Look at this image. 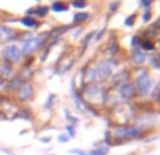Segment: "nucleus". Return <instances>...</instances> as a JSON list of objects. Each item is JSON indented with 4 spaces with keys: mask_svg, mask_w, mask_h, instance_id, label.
I'll use <instances>...</instances> for the list:
<instances>
[{
    "mask_svg": "<svg viewBox=\"0 0 160 155\" xmlns=\"http://www.w3.org/2000/svg\"><path fill=\"white\" fill-rule=\"evenodd\" d=\"M145 135V131L136 125H116L112 133V138H115L119 143L130 140H139Z\"/></svg>",
    "mask_w": 160,
    "mask_h": 155,
    "instance_id": "1",
    "label": "nucleus"
},
{
    "mask_svg": "<svg viewBox=\"0 0 160 155\" xmlns=\"http://www.w3.org/2000/svg\"><path fill=\"white\" fill-rule=\"evenodd\" d=\"M135 89L136 93H139V96H146L149 95V92L152 90V86H153V82H152V78L150 75L148 73L146 69L140 71L139 73L136 75V79H135Z\"/></svg>",
    "mask_w": 160,
    "mask_h": 155,
    "instance_id": "2",
    "label": "nucleus"
},
{
    "mask_svg": "<svg viewBox=\"0 0 160 155\" xmlns=\"http://www.w3.org/2000/svg\"><path fill=\"white\" fill-rule=\"evenodd\" d=\"M45 34H40V35L37 37H31L30 40H27V41H24V44H23V47H21L20 52L23 55H28V54H33V52H36L37 49H40V48L42 47V44L45 42Z\"/></svg>",
    "mask_w": 160,
    "mask_h": 155,
    "instance_id": "3",
    "label": "nucleus"
},
{
    "mask_svg": "<svg viewBox=\"0 0 160 155\" xmlns=\"http://www.w3.org/2000/svg\"><path fill=\"white\" fill-rule=\"evenodd\" d=\"M119 95H121V97L123 99V100H132L136 96V89H135V86H133V83H130L129 81L122 83L121 86H119Z\"/></svg>",
    "mask_w": 160,
    "mask_h": 155,
    "instance_id": "4",
    "label": "nucleus"
},
{
    "mask_svg": "<svg viewBox=\"0 0 160 155\" xmlns=\"http://www.w3.org/2000/svg\"><path fill=\"white\" fill-rule=\"evenodd\" d=\"M3 57H4V59L9 61V62H18V61H20V57H21V52L17 47L10 45V47H7L3 49Z\"/></svg>",
    "mask_w": 160,
    "mask_h": 155,
    "instance_id": "5",
    "label": "nucleus"
},
{
    "mask_svg": "<svg viewBox=\"0 0 160 155\" xmlns=\"http://www.w3.org/2000/svg\"><path fill=\"white\" fill-rule=\"evenodd\" d=\"M34 90H33V85L31 83H23L21 87L18 89V99L21 101H28L33 99Z\"/></svg>",
    "mask_w": 160,
    "mask_h": 155,
    "instance_id": "6",
    "label": "nucleus"
},
{
    "mask_svg": "<svg viewBox=\"0 0 160 155\" xmlns=\"http://www.w3.org/2000/svg\"><path fill=\"white\" fill-rule=\"evenodd\" d=\"M95 71H97V75L101 79H106L111 75V65H109L108 61H102V62H99L97 65Z\"/></svg>",
    "mask_w": 160,
    "mask_h": 155,
    "instance_id": "7",
    "label": "nucleus"
},
{
    "mask_svg": "<svg viewBox=\"0 0 160 155\" xmlns=\"http://www.w3.org/2000/svg\"><path fill=\"white\" fill-rule=\"evenodd\" d=\"M146 59V55L145 52H143V49H140V48H135V49L132 51V61L135 63H138V65H140V63H143Z\"/></svg>",
    "mask_w": 160,
    "mask_h": 155,
    "instance_id": "8",
    "label": "nucleus"
},
{
    "mask_svg": "<svg viewBox=\"0 0 160 155\" xmlns=\"http://www.w3.org/2000/svg\"><path fill=\"white\" fill-rule=\"evenodd\" d=\"M21 85H23V81H21L18 76H14L12 81L6 85V87H7V90H17L21 87Z\"/></svg>",
    "mask_w": 160,
    "mask_h": 155,
    "instance_id": "9",
    "label": "nucleus"
},
{
    "mask_svg": "<svg viewBox=\"0 0 160 155\" xmlns=\"http://www.w3.org/2000/svg\"><path fill=\"white\" fill-rule=\"evenodd\" d=\"M14 119H24V120H31V111L27 109H20L16 111Z\"/></svg>",
    "mask_w": 160,
    "mask_h": 155,
    "instance_id": "10",
    "label": "nucleus"
},
{
    "mask_svg": "<svg viewBox=\"0 0 160 155\" xmlns=\"http://www.w3.org/2000/svg\"><path fill=\"white\" fill-rule=\"evenodd\" d=\"M109 152V147H95L91 152H88L89 155H108Z\"/></svg>",
    "mask_w": 160,
    "mask_h": 155,
    "instance_id": "11",
    "label": "nucleus"
},
{
    "mask_svg": "<svg viewBox=\"0 0 160 155\" xmlns=\"http://www.w3.org/2000/svg\"><path fill=\"white\" fill-rule=\"evenodd\" d=\"M51 9H52V12H55V13H61V12H67L68 6H65V4L61 3V2H55V3H52Z\"/></svg>",
    "mask_w": 160,
    "mask_h": 155,
    "instance_id": "12",
    "label": "nucleus"
},
{
    "mask_svg": "<svg viewBox=\"0 0 160 155\" xmlns=\"http://www.w3.org/2000/svg\"><path fill=\"white\" fill-rule=\"evenodd\" d=\"M21 23H23V26H26V27H36V26H37L36 18H33L31 16L24 17L23 20H21Z\"/></svg>",
    "mask_w": 160,
    "mask_h": 155,
    "instance_id": "13",
    "label": "nucleus"
},
{
    "mask_svg": "<svg viewBox=\"0 0 160 155\" xmlns=\"http://www.w3.org/2000/svg\"><path fill=\"white\" fill-rule=\"evenodd\" d=\"M88 17H89V14H87V13H78V14L74 16L72 21H74V23H79V21L88 20Z\"/></svg>",
    "mask_w": 160,
    "mask_h": 155,
    "instance_id": "14",
    "label": "nucleus"
},
{
    "mask_svg": "<svg viewBox=\"0 0 160 155\" xmlns=\"http://www.w3.org/2000/svg\"><path fill=\"white\" fill-rule=\"evenodd\" d=\"M140 48L145 51H154V44L150 41H143L140 42Z\"/></svg>",
    "mask_w": 160,
    "mask_h": 155,
    "instance_id": "15",
    "label": "nucleus"
},
{
    "mask_svg": "<svg viewBox=\"0 0 160 155\" xmlns=\"http://www.w3.org/2000/svg\"><path fill=\"white\" fill-rule=\"evenodd\" d=\"M71 4H72L75 9H84V7L87 6V0H72Z\"/></svg>",
    "mask_w": 160,
    "mask_h": 155,
    "instance_id": "16",
    "label": "nucleus"
},
{
    "mask_svg": "<svg viewBox=\"0 0 160 155\" xmlns=\"http://www.w3.org/2000/svg\"><path fill=\"white\" fill-rule=\"evenodd\" d=\"M34 13H36L37 16H40V17H44V16L48 13V7H38V9L34 10Z\"/></svg>",
    "mask_w": 160,
    "mask_h": 155,
    "instance_id": "17",
    "label": "nucleus"
},
{
    "mask_svg": "<svg viewBox=\"0 0 160 155\" xmlns=\"http://www.w3.org/2000/svg\"><path fill=\"white\" fill-rule=\"evenodd\" d=\"M67 133H68V137L70 138H75L77 135V131H75V127H72V125H67Z\"/></svg>",
    "mask_w": 160,
    "mask_h": 155,
    "instance_id": "18",
    "label": "nucleus"
},
{
    "mask_svg": "<svg viewBox=\"0 0 160 155\" xmlns=\"http://www.w3.org/2000/svg\"><path fill=\"white\" fill-rule=\"evenodd\" d=\"M54 100H55V96L54 95H51V96H48V99H47V101H45V109H51L52 107V103H54Z\"/></svg>",
    "mask_w": 160,
    "mask_h": 155,
    "instance_id": "19",
    "label": "nucleus"
},
{
    "mask_svg": "<svg viewBox=\"0 0 160 155\" xmlns=\"http://www.w3.org/2000/svg\"><path fill=\"white\" fill-rule=\"evenodd\" d=\"M152 97H154V99H160V82L156 85V87L153 89V93H152Z\"/></svg>",
    "mask_w": 160,
    "mask_h": 155,
    "instance_id": "20",
    "label": "nucleus"
},
{
    "mask_svg": "<svg viewBox=\"0 0 160 155\" xmlns=\"http://www.w3.org/2000/svg\"><path fill=\"white\" fill-rule=\"evenodd\" d=\"M0 71H3V75H12V68H10V65H7V63H4V65L0 68Z\"/></svg>",
    "mask_w": 160,
    "mask_h": 155,
    "instance_id": "21",
    "label": "nucleus"
},
{
    "mask_svg": "<svg viewBox=\"0 0 160 155\" xmlns=\"http://www.w3.org/2000/svg\"><path fill=\"white\" fill-rule=\"evenodd\" d=\"M70 154H75V155H89L88 152L82 151V149L79 148H74V149H70Z\"/></svg>",
    "mask_w": 160,
    "mask_h": 155,
    "instance_id": "22",
    "label": "nucleus"
},
{
    "mask_svg": "<svg viewBox=\"0 0 160 155\" xmlns=\"http://www.w3.org/2000/svg\"><path fill=\"white\" fill-rule=\"evenodd\" d=\"M94 35H95L94 33L88 34V35H87V40H84V42H82V48H87V47H88V44H89V41L92 40V37H94Z\"/></svg>",
    "mask_w": 160,
    "mask_h": 155,
    "instance_id": "23",
    "label": "nucleus"
},
{
    "mask_svg": "<svg viewBox=\"0 0 160 155\" xmlns=\"http://www.w3.org/2000/svg\"><path fill=\"white\" fill-rule=\"evenodd\" d=\"M58 141H60V143H62V144H65V143H68V141H70V137H68L67 134H60V135H58Z\"/></svg>",
    "mask_w": 160,
    "mask_h": 155,
    "instance_id": "24",
    "label": "nucleus"
},
{
    "mask_svg": "<svg viewBox=\"0 0 160 155\" xmlns=\"http://www.w3.org/2000/svg\"><path fill=\"white\" fill-rule=\"evenodd\" d=\"M133 23H135V14H133L132 17H128L126 20H125V26H128V27L133 26Z\"/></svg>",
    "mask_w": 160,
    "mask_h": 155,
    "instance_id": "25",
    "label": "nucleus"
},
{
    "mask_svg": "<svg viewBox=\"0 0 160 155\" xmlns=\"http://www.w3.org/2000/svg\"><path fill=\"white\" fill-rule=\"evenodd\" d=\"M152 66H153V68H160V61H159V58H152Z\"/></svg>",
    "mask_w": 160,
    "mask_h": 155,
    "instance_id": "26",
    "label": "nucleus"
},
{
    "mask_svg": "<svg viewBox=\"0 0 160 155\" xmlns=\"http://www.w3.org/2000/svg\"><path fill=\"white\" fill-rule=\"evenodd\" d=\"M140 3H142L143 7H148V9H149V7H150V4L153 3V0H140Z\"/></svg>",
    "mask_w": 160,
    "mask_h": 155,
    "instance_id": "27",
    "label": "nucleus"
},
{
    "mask_svg": "<svg viewBox=\"0 0 160 155\" xmlns=\"http://www.w3.org/2000/svg\"><path fill=\"white\" fill-rule=\"evenodd\" d=\"M150 14H152L150 9H148V10H146V13L143 14V21H149V20H150Z\"/></svg>",
    "mask_w": 160,
    "mask_h": 155,
    "instance_id": "28",
    "label": "nucleus"
},
{
    "mask_svg": "<svg viewBox=\"0 0 160 155\" xmlns=\"http://www.w3.org/2000/svg\"><path fill=\"white\" fill-rule=\"evenodd\" d=\"M0 151H2V152H6V154H9V155H14V152L10 151V149H7V148H4L3 145H0Z\"/></svg>",
    "mask_w": 160,
    "mask_h": 155,
    "instance_id": "29",
    "label": "nucleus"
},
{
    "mask_svg": "<svg viewBox=\"0 0 160 155\" xmlns=\"http://www.w3.org/2000/svg\"><path fill=\"white\" fill-rule=\"evenodd\" d=\"M118 6H119V3H118V2H113V3H111V6H109V9H111V10H116V9H118Z\"/></svg>",
    "mask_w": 160,
    "mask_h": 155,
    "instance_id": "30",
    "label": "nucleus"
},
{
    "mask_svg": "<svg viewBox=\"0 0 160 155\" xmlns=\"http://www.w3.org/2000/svg\"><path fill=\"white\" fill-rule=\"evenodd\" d=\"M50 140H51L50 137H42V138H40V141H41V143H50Z\"/></svg>",
    "mask_w": 160,
    "mask_h": 155,
    "instance_id": "31",
    "label": "nucleus"
},
{
    "mask_svg": "<svg viewBox=\"0 0 160 155\" xmlns=\"http://www.w3.org/2000/svg\"><path fill=\"white\" fill-rule=\"evenodd\" d=\"M132 45H133V47H136V45H138V37H133V38H132Z\"/></svg>",
    "mask_w": 160,
    "mask_h": 155,
    "instance_id": "32",
    "label": "nucleus"
},
{
    "mask_svg": "<svg viewBox=\"0 0 160 155\" xmlns=\"http://www.w3.org/2000/svg\"><path fill=\"white\" fill-rule=\"evenodd\" d=\"M103 33H105V30H102V31H99V33L97 34V40H101V37L103 35Z\"/></svg>",
    "mask_w": 160,
    "mask_h": 155,
    "instance_id": "33",
    "label": "nucleus"
},
{
    "mask_svg": "<svg viewBox=\"0 0 160 155\" xmlns=\"http://www.w3.org/2000/svg\"><path fill=\"white\" fill-rule=\"evenodd\" d=\"M157 24H160V17H159V20H157Z\"/></svg>",
    "mask_w": 160,
    "mask_h": 155,
    "instance_id": "34",
    "label": "nucleus"
},
{
    "mask_svg": "<svg viewBox=\"0 0 160 155\" xmlns=\"http://www.w3.org/2000/svg\"><path fill=\"white\" fill-rule=\"evenodd\" d=\"M0 103H2V96H0Z\"/></svg>",
    "mask_w": 160,
    "mask_h": 155,
    "instance_id": "35",
    "label": "nucleus"
},
{
    "mask_svg": "<svg viewBox=\"0 0 160 155\" xmlns=\"http://www.w3.org/2000/svg\"><path fill=\"white\" fill-rule=\"evenodd\" d=\"M0 37H2V30H0Z\"/></svg>",
    "mask_w": 160,
    "mask_h": 155,
    "instance_id": "36",
    "label": "nucleus"
},
{
    "mask_svg": "<svg viewBox=\"0 0 160 155\" xmlns=\"http://www.w3.org/2000/svg\"><path fill=\"white\" fill-rule=\"evenodd\" d=\"M159 109H160V105H159Z\"/></svg>",
    "mask_w": 160,
    "mask_h": 155,
    "instance_id": "37",
    "label": "nucleus"
},
{
    "mask_svg": "<svg viewBox=\"0 0 160 155\" xmlns=\"http://www.w3.org/2000/svg\"><path fill=\"white\" fill-rule=\"evenodd\" d=\"M159 45H160V41H159Z\"/></svg>",
    "mask_w": 160,
    "mask_h": 155,
    "instance_id": "38",
    "label": "nucleus"
},
{
    "mask_svg": "<svg viewBox=\"0 0 160 155\" xmlns=\"http://www.w3.org/2000/svg\"><path fill=\"white\" fill-rule=\"evenodd\" d=\"M37 2H38V0H37Z\"/></svg>",
    "mask_w": 160,
    "mask_h": 155,
    "instance_id": "39",
    "label": "nucleus"
}]
</instances>
